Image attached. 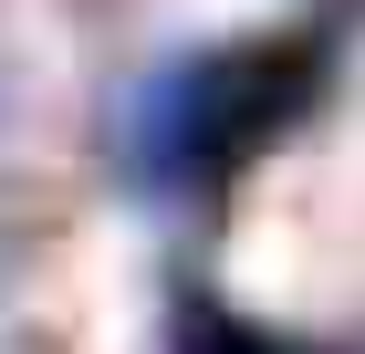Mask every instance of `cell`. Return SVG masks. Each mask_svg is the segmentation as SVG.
I'll list each match as a JSON object with an SVG mask.
<instances>
[{
	"label": "cell",
	"instance_id": "6da1fadb",
	"mask_svg": "<svg viewBox=\"0 0 365 354\" xmlns=\"http://www.w3.org/2000/svg\"><path fill=\"white\" fill-rule=\"evenodd\" d=\"M178 11H188V21H261L272 0H178Z\"/></svg>",
	"mask_w": 365,
	"mask_h": 354
}]
</instances>
